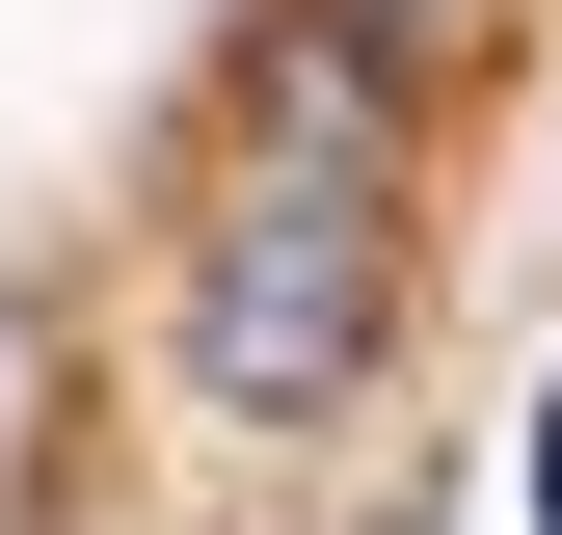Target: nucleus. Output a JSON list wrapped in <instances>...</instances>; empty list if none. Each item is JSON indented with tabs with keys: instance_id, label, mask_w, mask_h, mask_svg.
I'll return each instance as SVG.
<instances>
[{
	"instance_id": "obj_2",
	"label": "nucleus",
	"mask_w": 562,
	"mask_h": 535,
	"mask_svg": "<svg viewBox=\"0 0 562 535\" xmlns=\"http://www.w3.org/2000/svg\"><path fill=\"white\" fill-rule=\"evenodd\" d=\"M536 535H562V429H536Z\"/></svg>"
},
{
	"instance_id": "obj_1",
	"label": "nucleus",
	"mask_w": 562,
	"mask_h": 535,
	"mask_svg": "<svg viewBox=\"0 0 562 535\" xmlns=\"http://www.w3.org/2000/svg\"><path fill=\"white\" fill-rule=\"evenodd\" d=\"M375 349H402V81L375 54H295L268 81V161L188 241V401L215 429H322Z\"/></svg>"
}]
</instances>
